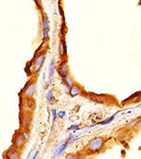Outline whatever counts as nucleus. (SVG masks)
<instances>
[{
	"mask_svg": "<svg viewBox=\"0 0 141 159\" xmlns=\"http://www.w3.org/2000/svg\"><path fill=\"white\" fill-rule=\"evenodd\" d=\"M60 53L61 56L66 55V44L65 40H61V46H60Z\"/></svg>",
	"mask_w": 141,
	"mask_h": 159,
	"instance_id": "9d476101",
	"label": "nucleus"
},
{
	"mask_svg": "<svg viewBox=\"0 0 141 159\" xmlns=\"http://www.w3.org/2000/svg\"><path fill=\"white\" fill-rule=\"evenodd\" d=\"M67 144H68L67 141H66V142H65V143L62 144L61 146H60L58 149L55 151V158H58V157H60L61 156V154L63 153V152L66 150V147H67Z\"/></svg>",
	"mask_w": 141,
	"mask_h": 159,
	"instance_id": "1a4fd4ad",
	"label": "nucleus"
},
{
	"mask_svg": "<svg viewBox=\"0 0 141 159\" xmlns=\"http://www.w3.org/2000/svg\"><path fill=\"white\" fill-rule=\"evenodd\" d=\"M81 93H82V89H81L80 86L74 85V86H72V87H70V95L71 97H76V96L79 95Z\"/></svg>",
	"mask_w": 141,
	"mask_h": 159,
	"instance_id": "6e6552de",
	"label": "nucleus"
},
{
	"mask_svg": "<svg viewBox=\"0 0 141 159\" xmlns=\"http://www.w3.org/2000/svg\"><path fill=\"white\" fill-rule=\"evenodd\" d=\"M44 58H45V55L44 53H40L39 55L37 56L36 59H35V62H34V73H37V71H39V70L42 67V64H43V61H44Z\"/></svg>",
	"mask_w": 141,
	"mask_h": 159,
	"instance_id": "39448f33",
	"label": "nucleus"
},
{
	"mask_svg": "<svg viewBox=\"0 0 141 159\" xmlns=\"http://www.w3.org/2000/svg\"><path fill=\"white\" fill-rule=\"evenodd\" d=\"M114 118H115V116H112V117H110V118H109V119H105L104 122L100 123V125H108V124H110V123L111 122L112 120H113Z\"/></svg>",
	"mask_w": 141,
	"mask_h": 159,
	"instance_id": "2eb2a0df",
	"label": "nucleus"
},
{
	"mask_svg": "<svg viewBox=\"0 0 141 159\" xmlns=\"http://www.w3.org/2000/svg\"><path fill=\"white\" fill-rule=\"evenodd\" d=\"M66 84H67L69 87H72L73 80L71 79V77L70 76V75H66Z\"/></svg>",
	"mask_w": 141,
	"mask_h": 159,
	"instance_id": "f8f14e48",
	"label": "nucleus"
},
{
	"mask_svg": "<svg viewBox=\"0 0 141 159\" xmlns=\"http://www.w3.org/2000/svg\"><path fill=\"white\" fill-rule=\"evenodd\" d=\"M35 90H36V85H35V83H31L28 86V87H27V89H26V91L24 92V95L27 98H32L33 96L34 92H35Z\"/></svg>",
	"mask_w": 141,
	"mask_h": 159,
	"instance_id": "423d86ee",
	"label": "nucleus"
},
{
	"mask_svg": "<svg viewBox=\"0 0 141 159\" xmlns=\"http://www.w3.org/2000/svg\"><path fill=\"white\" fill-rule=\"evenodd\" d=\"M54 70H55V61H52L50 63L49 69V76L51 77L54 74Z\"/></svg>",
	"mask_w": 141,
	"mask_h": 159,
	"instance_id": "ddd939ff",
	"label": "nucleus"
},
{
	"mask_svg": "<svg viewBox=\"0 0 141 159\" xmlns=\"http://www.w3.org/2000/svg\"><path fill=\"white\" fill-rule=\"evenodd\" d=\"M5 159H21V153L16 148H9L4 154Z\"/></svg>",
	"mask_w": 141,
	"mask_h": 159,
	"instance_id": "20e7f679",
	"label": "nucleus"
},
{
	"mask_svg": "<svg viewBox=\"0 0 141 159\" xmlns=\"http://www.w3.org/2000/svg\"><path fill=\"white\" fill-rule=\"evenodd\" d=\"M60 71H61V73L63 75H68L67 74V64H66V62L63 61L60 65Z\"/></svg>",
	"mask_w": 141,
	"mask_h": 159,
	"instance_id": "9b49d317",
	"label": "nucleus"
},
{
	"mask_svg": "<svg viewBox=\"0 0 141 159\" xmlns=\"http://www.w3.org/2000/svg\"><path fill=\"white\" fill-rule=\"evenodd\" d=\"M47 100L49 102H53L55 101V98H54V95H53L52 91H49V93H48V96H47Z\"/></svg>",
	"mask_w": 141,
	"mask_h": 159,
	"instance_id": "4468645a",
	"label": "nucleus"
},
{
	"mask_svg": "<svg viewBox=\"0 0 141 159\" xmlns=\"http://www.w3.org/2000/svg\"><path fill=\"white\" fill-rule=\"evenodd\" d=\"M66 159H77V157L75 156V155L70 154V155H69V156L66 157Z\"/></svg>",
	"mask_w": 141,
	"mask_h": 159,
	"instance_id": "a211bd4d",
	"label": "nucleus"
},
{
	"mask_svg": "<svg viewBox=\"0 0 141 159\" xmlns=\"http://www.w3.org/2000/svg\"><path fill=\"white\" fill-rule=\"evenodd\" d=\"M32 157H33V154L32 153H30V155H29V157H28L27 159H32Z\"/></svg>",
	"mask_w": 141,
	"mask_h": 159,
	"instance_id": "412c9836",
	"label": "nucleus"
},
{
	"mask_svg": "<svg viewBox=\"0 0 141 159\" xmlns=\"http://www.w3.org/2000/svg\"><path fill=\"white\" fill-rule=\"evenodd\" d=\"M59 9H60V11H61V16L64 18V14H63V10H62L61 7L59 6Z\"/></svg>",
	"mask_w": 141,
	"mask_h": 159,
	"instance_id": "aec40b11",
	"label": "nucleus"
},
{
	"mask_svg": "<svg viewBox=\"0 0 141 159\" xmlns=\"http://www.w3.org/2000/svg\"><path fill=\"white\" fill-rule=\"evenodd\" d=\"M104 145V140L102 137H95L89 141L88 149L91 152H97L100 150Z\"/></svg>",
	"mask_w": 141,
	"mask_h": 159,
	"instance_id": "f03ea898",
	"label": "nucleus"
},
{
	"mask_svg": "<svg viewBox=\"0 0 141 159\" xmlns=\"http://www.w3.org/2000/svg\"><path fill=\"white\" fill-rule=\"evenodd\" d=\"M141 113V104L139 105L137 107H132V108H129V109H125V110L122 111L117 114V118L118 119H129V118H133V117L139 115Z\"/></svg>",
	"mask_w": 141,
	"mask_h": 159,
	"instance_id": "f257e3e1",
	"label": "nucleus"
},
{
	"mask_svg": "<svg viewBox=\"0 0 141 159\" xmlns=\"http://www.w3.org/2000/svg\"><path fill=\"white\" fill-rule=\"evenodd\" d=\"M51 113H52L53 122H54L55 119H56V116H57V113H56V110H55V108H53V109H51Z\"/></svg>",
	"mask_w": 141,
	"mask_h": 159,
	"instance_id": "dca6fc26",
	"label": "nucleus"
},
{
	"mask_svg": "<svg viewBox=\"0 0 141 159\" xmlns=\"http://www.w3.org/2000/svg\"><path fill=\"white\" fill-rule=\"evenodd\" d=\"M49 31V20L47 18H43V39H46L48 37Z\"/></svg>",
	"mask_w": 141,
	"mask_h": 159,
	"instance_id": "0eeeda50",
	"label": "nucleus"
},
{
	"mask_svg": "<svg viewBox=\"0 0 141 159\" xmlns=\"http://www.w3.org/2000/svg\"><path fill=\"white\" fill-rule=\"evenodd\" d=\"M75 141V137H74V135H70V138H69V140H68V141H69V142H73V141Z\"/></svg>",
	"mask_w": 141,
	"mask_h": 159,
	"instance_id": "6ab92c4d",
	"label": "nucleus"
},
{
	"mask_svg": "<svg viewBox=\"0 0 141 159\" xmlns=\"http://www.w3.org/2000/svg\"><path fill=\"white\" fill-rule=\"evenodd\" d=\"M58 115L60 118H65L66 117V112L65 111H61V112H59Z\"/></svg>",
	"mask_w": 141,
	"mask_h": 159,
	"instance_id": "f3484780",
	"label": "nucleus"
},
{
	"mask_svg": "<svg viewBox=\"0 0 141 159\" xmlns=\"http://www.w3.org/2000/svg\"><path fill=\"white\" fill-rule=\"evenodd\" d=\"M26 141H27V139H26V136L24 135V134H19L16 136V137L14 138V147L16 149H21L23 146L26 143Z\"/></svg>",
	"mask_w": 141,
	"mask_h": 159,
	"instance_id": "7ed1b4c3",
	"label": "nucleus"
}]
</instances>
